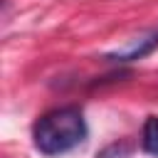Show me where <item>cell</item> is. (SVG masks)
I'll use <instances>...</instances> for the list:
<instances>
[{
  "instance_id": "6da1fadb",
  "label": "cell",
  "mask_w": 158,
  "mask_h": 158,
  "mask_svg": "<svg viewBox=\"0 0 158 158\" xmlns=\"http://www.w3.org/2000/svg\"><path fill=\"white\" fill-rule=\"evenodd\" d=\"M86 133H89V128H86L84 114L77 106L54 109V111L44 114L32 128L35 148L42 156L69 153L86 141Z\"/></svg>"
},
{
  "instance_id": "7a4b0ae2",
  "label": "cell",
  "mask_w": 158,
  "mask_h": 158,
  "mask_svg": "<svg viewBox=\"0 0 158 158\" xmlns=\"http://www.w3.org/2000/svg\"><path fill=\"white\" fill-rule=\"evenodd\" d=\"M156 47H158V32H153V35H148V37L138 40V42H136V44H131L126 52L109 54L106 59H111V62H118V64H126V62H136V59H143V57H148V54H151Z\"/></svg>"
},
{
  "instance_id": "3957f363",
  "label": "cell",
  "mask_w": 158,
  "mask_h": 158,
  "mask_svg": "<svg viewBox=\"0 0 158 158\" xmlns=\"http://www.w3.org/2000/svg\"><path fill=\"white\" fill-rule=\"evenodd\" d=\"M141 148L148 156L158 158V116H148L143 121V131H141Z\"/></svg>"
}]
</instances>
